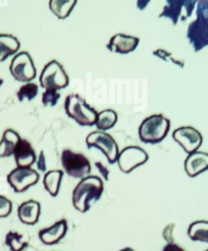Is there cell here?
I'll return each instance as SVG.
<instances>
[{"label":"cell","instance_id":"obj_1","mask_svg":"<svg viewBox=\"0 0 208 251\" xmlns=\"http://www.w3.org/2000/svg\"><path fill=\"white\" fill-rule=\"evenodd\" d=\"M103 180L97 176H87L73 190L72 201L75 209L80 213L87 212L102 195Z\"/></svg>","mask_w":208,"mask_h":251},{"label":"cell","instance_id":"obj_2","mask_svg":"<svg viewBox=\"0 0 208 251\" xmlns=\"http://www.w3.org/2000/svg\"><path fill=\"white\" fill-rule=\"evenodd\" d=\"M196 4V20L188 25L186 36L197 52L208 43V0H200Z\"/></svg>","mask_w":208,"mask_h":251},{"label":"cell","instance_id":"obj_3","mask_svg":"<svg viewBox=\"0 0 208 251\" xmlns=\"http://www.w3.org/2000/svg\"><path fill=\"white\" fill-rule=\"evenodd\" d=\"M64 108L67 116L79 126H91L95 125L97 111L90 107L78 94H69L65 99Z\"/></svg>","mask_w":208,"mask_h":251},{"label":"cell","instance_id":"obj_4","mask_svg":"<svg viewBox=\"0 0 208 251\" xmlns=\"http://www.w3.org/2000/svg\"><path fill=\"white\" fill-rule=\"evenodd\" d=\"M170 125V120L162 114L152 115L144 119L138 127L140 141L150 144L161 142L167 136Z\"/></svg>","mask_w":208,"mask_h":251},{"label":"cell","instance_id":"obj_5","mask_svg":"<svg viewBox=\"0 0 208 251\" xmlns=\"http://www.w3.org/2000/svg\"><path fill=\"white\" fill-rule=\"evenodd\" d=\"M40 86L46 89L56 90L65 88L69 84V76L62 65L56 60L47 63L39 75Z\"/></svg>","mask_w":208,"mask_h":251},{"label":"cell","instance_id":"obj_6","mask_svg":"<svg viewBox=\"0 0 208 251\" xmlns=\"http://www.w3.org/2000/svg\"><path fill=\"white\" fill-rule=\"evenodd\" d=\"M61 164L67 175L76 178H83L89 176L91 166L89 160L81 153L64 149L61 154Z\"/></svg>","mask_w":208,"mask_h":251},{"label":"cell","instance_id":"obj_7","mask_svg":"<svg viewBox=\"0 0 208 251\" xmlns=\"http://www.w3.org/2000/svg\"><path fill=\"white\" fill-rule=\"evenodd\" d=\"M10 73L18 81L30 82L36 75V70L30 55L26 51L17 53L11 61Z\"/></svg>","mask_w":208,"mask_h":251},{"label":"cell","instance_id":"obj_8","mask_svg":"<svg viewBox=\"0 0 208 251\" xmlns=\"http://www.w3.org/2000/svg\"><path fill=\"white\" fill-rule=\"evenodd\" d=\"M87 148L96 147L100 149L106 156L110 164H114L117 161L119 155V148L115 139L105 131L95 130L90 132L85 139Z\"/></svg>","mask_w":208,"mask_h":251},{"label":"cell","instance_id":"obj_9","mask_svg":"<svg viewBox=\"0 0 208 251\" xmlns=\"http://www.w3.org/2000/svg\"><path fill=\"white\" fill-rule=\"evenodd\" d=\"M148 160V154L139 146H128L119 152L117 163L123 173L129 174Z\"/></svg>","mask_w":208,"mask_h":251},{"label":"cell","instance_id":"obj_10","mask_svg":"<svg viewBox=\"0 0 208 251\" xmlns=\"http://www.w3.org/2000/svg\"><path fill=\"white\" fill-rule=\"evenodd\" d=\"M39 179V174L31 168L17 167L7 176V181L16 192H23L34 185Z\"/></svg>","mask_w":208,"mask_h":251},{"label":"cell","instance_id":"obj_11","mask_svg":"<svg viewBox=\"0 0 208 251\" xmlns=\"http://www.w3.org/2000/svg\"><path fill=\"white\" fill-rule=\"evenodd\" d=\"M174 140L181 144L183 150L187 153H193L197 151L203 142L201 133L192 126H184L176 128L172 134Z\"/></svg>","mask_w":208,"mask_h":251},{"label":"cell","instance_id":"obj_12","mask_svg":"<svg viewBox=\"0 0 208 251\" xmlns=\"http://www.w3.org/2000/svg\"><path fill=\"white\" fill-rule=\"evenodd\" d=\"M139 39L135 36L124 33H116L110 38L106 47L108 50L114 53L128 54L133 51L137 47Z\"/></svg>","mask_w":208,"mask_h":251},{"label":"cell","instance_id":"obj_13","mask_svg":"<svg viewBox=\"0 0 208 251\" xmlns=\"http://www.w3.org/2000/svg\"><path fill=\"white\" fill-rule=\"evenodd\" d=\"M68 224L66 220H60L49 227L39 230L38 237L46 245L58 243L67 233Z\"/></svg>","mask_w":208,"mask_h":251},{"label":"cell","instance_id":"obj_14","mask_svg":"<svg viewBox=\"0 0 208 251\" xmlns=\"http://www.w3.org/2000/svg\"><path fill=\"white\" fill-rule=\"evenodd\" d=\"M184 171L187 176L193 177L203 173L208 168V154L206 152L195 151L188 154L184 160Z\"/></svg>","mask_w":208,"mask_h":251},{"label":"cell","instance_id":"obj_15","mask_svg":"<svg viewBox=\"0 0 208 251\" xmlns=\"http://www.w3.org/2000/svg\"><path fill=\"white\" fill-rule=\"evenodd\" d=\"M13 155L18 167L30 168V166L36 161V155L33 148L26 139H20L16 145Z\"/></svg>","mask_w":208,"mask_h":251},{"label":"cell","instance_id":"obj_16","mask_svg":"<svg viewBox=\"0 0 208 251\" xmlns=\"http://www.w3.org/2000/svg\"><path fill=\"white\" fill-rule=\"evenodd\" d=\"M40 215V204L35 200H27L18 208V217L23 224L34 225Z\"/></svg>","mask_w":208,"mask_h":251},{"label":"cell","instance_id":"obj_17","mask_svg":"<svg viewBox=\"0 0 208 251\" xmlns=\"http://www.w3.org/2000/svg\"><path fill=\"white\" fill-rule=\"evenodd\" d=\"M21 136L14 129H6L3 132L2 138L0 140V157H10L13 155L16 145L20 141Z\"/></svg>","mask_w":208,"mask_h":251},{"label":"cell","instance_id":"obj_18","mask_svg":"<svg viewBox=\"0 0 208 251\" xmlns=\"http://www.w3.org/2000/svg\"><path fill=\"white\" fill-rule=\"evenodd\" d=\"M20 49V41L13 34H0V62L5 61L9 56L17 54Z\"/></svg>","mask_w":208,"mask_h":251},{"label":"cell","instance_id":"obj_19","mask_svg":"<svg viewBox=\"0 0 208 251\" xmlns=\"http://www.w3.org/2000/svg\"><path fill=\"white\" fill-rule=\"evenodd\" d=\"M64 173L61 170H52L45 173L43 177V185L44 188L48 191V193L55 197L57 196L61 184V180Z\"/></svg>","mask_w":208,"mask_h":251},{"label":"cell","instance_id":"obj_20","mask_svg":"<svg viewBox=\"0 0 208 251\" xmlns=\"http://www.w3.org/2000/svg\"><path fill=\"white\" fill-rule=\"evenodd\" d=\"M77 0H50L49 8L58 19H66L73 11Z\"/></svg>","mask_w":208,"mask_h":251},{"label":"cell","instance_id":"obj_21","mask_svg":"<svg viewBox=\"0 0 208 251\" xmlns=\"http://www.w3.org/2000/svg\"><path fill=\"white\" fill-rule=\"evenodd\" d=\"M185 2L186 1H182V0H168L159 17L169 18L172 20L173 24L176 25L179 19L181 18L182 8L185 6Z\"/></svg>","mask_w":208,"mask_h":251},{"label":"cell","instance_id":"obj_22","mask_svg":"<svg viewBox=\"0 0 208 251\" xmlns=\"http://www.w3.org/2000/svg\"><path fill=\"white\" fill-rule=\"evenodd\" d=\"M118 121L117 113L112 109H106L99 113H97V118L95 122V126L97 130L105 131L107 129L112 128Z\"/></svg>","mask_w":208,"mask_h":251},{"label":"cell","instance_id":"obj_23","mask_svg":"<svg viewBox=\"0 0 208 251\" xmlns=\"http://www.w3.org/2000/svg\"><path fill=\"white\" fill-rule=\"evenodd\" d=\"M187 234L193 241L208 242V223L207 221H196L190 224Z\"/></svg>","mask_w":208,"mask_h":251},{"label":"cell","instance_id":"obj_24","mask_svg":"<svg viewBox=\"0 0 208 251\" xmlns=\"http://www.w3.org/2000/svg\"><path fill=\"white\" fill-rule=\"evenodd\" d=\"M5 244L11 251H23L27 246V242L24 240V236L17 231H9L6 234Z\"/></svg>","mask_w":208,"mask_h":251},{"label":"cell","instance_id":"obj_25","mask_svg":"<svg viewBox=\"0 0 208 251\" xmlns=\"http://www.w3.org/2000/svg\"><path fill=\"white\" fill-rule=\"evenodd\" d=\"M37 92H38L37 84L33 82H26L20 87V89L17 92V97L20 102H23L25 99L31 101L37 95Z\"/></svg>","mask_w":208,"mask_h":251},{"label":"cell","instance_id":"obj_26","mask_svg":"<svg viewBox=\"0 0 208 251\" xmlns=\"http://www.w3.org/2000/svg\"><path fill=\"white\" fill-rule=\"evenodd\" d=\"M60 98V93L56 90H51V89H46L42 93V104L44 106H55Z\"/></svg>","mask_w":208,"mask_h":251},{"label":"cell","instance_id":"obj_27","mask_svg":"<svg viewBox=\"0 0 208 251\" xmlns=\"http://www.w3.org/2000/svg\"><path fill=\"white\" fill-rule=\"evenodd\" d=\"M12 212V202L3 195H0V218L8 217Z\"/></svg>","mask_w":208,"mask_h":251},{"label":"cell","instance_id":"obj_28","mask_svg":"<svg viewBox=\"0 0 208 251\" xmlns=\"http://www.w3.org/2000/svg\"><path fill=\"white\" fill-rule=\"evenodd\" d=\"M37 169L41 172H45L46 170V164H45V157H44V153L43 151H40L39 157L37 159Z\"/></svg>","mask_w":208,"mask_h":251},{"label":"cell","instance_id":"obj_29","mask_svg":"<svg viewBox=\"0 0 208 251\" xmlns=\"http://www.w3.org/2000/svg\"><path fill=\"white\" fill-rule=\"evenodd\" d=\"M95 166H96L97 169L100 171V173H101L102 176L104 177V179H105V180H108V174H109L108 169H107L105 166H103L100 162H96V163H95Z\"/></svg>","mask_w":208,"mask_h":251},{"label":"cell","instance_id":"obj_30","mask_svg":"<svg viewBox=\"0 0 208 251\" xmlns=\"http://www.w3.org/2000/svg\"><path fill=\"white\" fill-rule=\"evenodd\" d=\"M162 251H184L181 246H179L178 244H175L173 242H169Z\"/></svg>","mask_w":208,"mask_h":251},{"label":"cell","instance_id":"obj_31","mask_svg":"<svg viewBox=\"0 0 208 251\" xmlns=\"http://www.w3.org/2000/svg\"><path fill=\"white\" fill-rule=\"evenodd\" d=\"M146 4H148V1H144V2L138 1V2H137V6H138V8H140V9H143V8H144V5H146Z\"/></svg>","mask_w":208,"mask_h":251},{"label":"cell","instance_id":"obj_32","mask_svg":"<svg viewBox=\"0 0 208 251\" xmlns=\"http://www.w3.org/2000/svg\"><path fill=\"white\" fill-rule=\"evenodd\" d=\"M120 251H134V250H132V249L130 248V247H127V248H124V249H122V250H120Z\"/></svg>","mask_w":208,"mask_h":251},{"label":"cell","instance_id":"obj_33","mask_svg":"<svg viewBox=\"0 0 208 251\" xmlns=\"http://www.w3.org/2000/svg\"><path fill=\"white\" fill-rule=\"evenodd\" d=\"M3 83V79L2 78H0V85Z\"/></svg>","mask_w":208,"mask_h":251}]
</instances>
